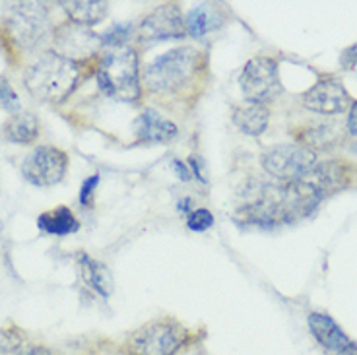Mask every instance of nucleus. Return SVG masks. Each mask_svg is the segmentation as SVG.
<instances>
[{
	"mask_svg": "<svg viewBox=\"0 0 357 355\" xmlns=\"http://www.w3.org/2000/svg\"><path fill=\"white\" fill-rule=\"evenodd\" d=\"M134 29L132 26H125V24H116L113 26L109 31H105L103 36H101V43L107 45L111 49H115V47H125L126 41L132 37Z\"/></svg>",
	"mask_w": 357,
	"mask_h": 355,
	"instance_id": "5701e85b",
	"label": "nucleus"
},
{
	"mask_svg": "<svg viewBox=\"0 0 357 355\" xmlns=\"http://www.w3.org/2000/svg\"><path fill=\"white\" fill-rule=\"evenodd\" d=\"M195 334L178 319L158 317L132 330L125 342L128 355H181L192 346Z\"/></svg>",
	"mask_w": 357,
	"mask_h": 355,
	"instance_id": "20e7f679",
	"label": "nucleus"
},
{
	"mask_svg": "<svg viewBox=\"0 0 357 355\" xmlns=\"http://www.w3.org/2000/svg\"><path fill=\"white\" fill-rule=\"evenodd\" d=\"M346 128L351 136H357V101L351 103L348 109V119H346Z\"/></svg>",
	"mask_w": 357,
	"mask_h": 355,
	"instance_id": "cd10ccee",
	"label": "nucleus"
},
{
	"mask_svg": "<svg viewBox=\"0 0 357 355\" xmlns=\"http://www.w3.org/2000/svg\"><path fill=\"white\" fill-rule=\"evenodd\" d=\"M208 59L197 47L183 45L155 56L140 72L144 88L153 96H183L202 80Z\"/></svg>",
	"mask_w": 357,
	"mask_h": 355,
	"instance_id": "f257e3e1",
	"label": "nucleus"
},
{
	"mask_svg": "<svg viewBox=\"0 0 357 355\" xmlns=\"http://www.w3.org/2000/svg\"><path fill=\"white\" fill-rule=\"evenodd\" d=\"M307 322H309V330H311V334L314 336V340H317L326 352L342 355L346 354L349 347L354 346V342L349 340L348 334L340 328L338 322H334L328 315H324V312H311Z\"/></svg>",
	"mask_w": 357,
	"mask_h": 355,
	"instance_id": "ddd939ff",
	"label": "nucleus"
},
{
	"mask_svg": "<svg viewBox=\"0 0 357 355\" xmlns=\"http://www.w3.org/2000/svg\"><path fill=\"white\" fill-rule=\"evenodd\" d=\"M220 24V16L212 4H200L197 8H192L185 16V26L187 33L192 37L206 36L210 29H214Z\"/></svg>",
	"mask_w": 357,
	"mask_h": 355,
	"instance_id": "412c9836",
	"label": "nucleus"
},
{
	"mask_svg": "<svg viewBox=\"0 0 357 355\" xmlns=\"http://www.w3.org/2000/svg\"><path fill=\"white\" fill-rule=\"evenodd\" d=\"M138 41L142 45H155L169 39H183L187 36V26L177 2L160 4L140 22L136 29Z\"/></svg>",
	"mask_w": 357,
	"mask_h": 355,
	"instance_id": "6e6552de",
	"label": "nucleus"
},
{
	"mask_svg": "<svg viewBox=\"0 0 357 355\" xmlns=\"http://www.w3.org/2000/svg\"><path fill=\"white\" fill-rule=\"evenodd\" d=\"M340 64L346 68V70H357V45L348 47L342 56H340Z\"/></svg>",
	"mask_w": 357,
	"mask_h": 355,
	"instance_id": "bb28decb",
	"label": "nucleus"
},
{
	"mask_svg": "<svg viewBox=\"0 0 357 355\" xmlns=\"http://www.w3.org/2000/svg\"><path fill=\"white\" fill-rule=\"evenodd\" d=\"M303 105L324 116H336L346 113L351 107V98H349L348 89L344 88V84L334 76H324L317 82L311 89H307L303 93Z\"/></svg>",
	"mask_w": 357,
	"mask_h": 355,
	"instance_id": "9d476101",
	"label": "nucleus"
},
{
	"mask_svg": "<svg viewBox=\"0 0 357 355\" xmlns=\"http://www.w3.org/2000/svg\"><path fill=\"white\" fill-rule=\"evenodd\" d=\"M68 169L66 151L54 146H37L22 163V173L26 181L36 187H53L61 183Z\"/></svg>",
	"mask_w": 357,
	"mask_h": 355,
	"instance_id": "1a4fd4ad",
	"label": "nucleus"
},
{
	"mask_svg": "<svg viewBox=\"0 0 357 355\" xmlns=\"http://www.w3.org/2000/svg\"><path fill=\"white\" fill-rule=\"evenodd\" d=\"M351 150H354V153H357V142L354 144V148H351Z\"/></svg>",
	"mask_w": 357,
	"mask_h": 355,
	"instance_id": "7c9ffc66",
	"label": "nucleus"
},
{
	"mask_svg": "<svg viewBox=\"0 0 357 355\" xmlns=\"http://www.w3.org/2000/svg\"><path fill=\"white\" fill-rule=\"evenodd\" d=\"M6 37L24 51H33L51 33L49 14L41 2H14L6 8Z\"/></svg>",
	"mask_w": 357,
	"mask_h": 355,
	"instance_id": "39448f33",
	"label": "nucleus"
},
{
	"mask_svg": "<svg viewBox=\"0 0 357 355\" xmlns=\"http://www.w3.org/2000/svg\"><path fill=\"white\" fill-rule=\"evenodd\" d=\"M173 167H175L177 173H181V181H188V179H190V171H188V167L183 163V161L175 160L173 161Z\"/></svg>",
	"mask_w": 357,
	"mask_h": 355,
	"instance_id": "c85d7f7f",
	"label": "nucleus"
},
{
	"mask_svg": "<svg viewBox=\"0 0 357 355\" xmlns=\"http://www.w3.org/2000/svg\"><path fill=\"white\" fill-rule=\"evenodd\" d=\"M78 262H80V274L84 284L88 285L89 289L99 293L101 297H109L113 292V280H111V274L105 264H101L99 260L91 258L86 252H82Z\"/></svg>",
	"mask_w": 357,
	"mask_h": 355,
	"instance_id": "a211bd4d",
	"label": "nucleus"
},
{
	"mask_svg": "<svg viewBox=\"0 0 357 355\" xmlns=\"http://www.w3.org/2000/svg\"><path fill=\"white\" fill-rule=\"evenodd\" d=\"M0 107L4 111H18L20 109L18 93L14 91V88L10 86V82L4 76H0Z\"/></svg>",
	"mask_w": 357,
	"mask_h": 355,
	"instance_id": "393cba45",
	"label": "nucleus"
},
{
	"mask_svg": "<svg viewBox=\"0 0 357 355\" xmlns=\"http://www.w3.org/2000/svg\"><path fill=\"white\" fill-rule=\"evenodd\" d=\"M311 187H314L319 192H336L349 185L351 181V167L349 163L342 160L317 161V165L305 179Z\"/></svg>",
	"mask_w": 357,
	"mask_h": 355,
	"instance_id": "f8f14e48",
	"label": "nucleus"
},
{
	"mask_svg": "<svg viewBox=\"0 0 357 355\" xmlns=\"http://www.w3.org/2000/svg\"><path fill=\"white\" fill-rule=\"evenodd\" d=\"M231 121L243 134L260 136L270 123V109L262 103H249L247 101L243 105L233 107Z\"/></svg>",
	"mask_w": 357,
	"mask_h": 355,
	"instance_id": "2eb2a0df",
	"label": "nucleus"
},
{
	"mask_svg": "<svg viewBox=\"0 0 357 355\" xmlns=\"http://www.w3.org/2000/svg\"><path fill=\"white\" fill-rule=\"evenodd\" d=\"M54 53L61 56H66L70 61L80 63L82 59L93 56L101 51V36L96 31H91V27L78 26L74 22H66L63 26H59L53 33Z\"/></svg>",
	"mask_w": 357,
	"mask_h": 355,
	"instance_id": "9b49d317",
	"label": "nucleus"
},
{
	"mask_svg": "<svg viewBox=\"0 0 357 355\" xmlns=\"http://www.w3.org/2000/svg\"><path fill=\"white\" fill-rule=\"evenodd\" d=\"M37 227L43 229L45 233H49V235L64 237V235L76 233L80 223L68 206H56L54 210H49V212L41 213L37 218Z\"/></svg>",
	"mask_w": 357,
	"mask_h": 355,
	"instance_id": "6ab92c4d",
	"label": "nucleus"
},
{
	"mask_svg": "<svg viewBox=\"0 0 357 355\" xmlns=\"http://www.w3.org/2000/svg\"><path fill=\"white\" fill-rule=\"evenodd\" d=\"M39 119L29 111H18L14 115L6 119V123L2 126L4 138L12 144H31L36 142L39 136Z\"/></svg>",
	"mask_w": 357,
	"mask_h": 355,
	"instance_id": "f3484780",
	"label": "nucleus"
},
{
	"mask_svg": "<svg viewBox=\"0 0 357 355\" xmlns=\"http://www.w3.org/2000/svg\"><path fill=\"white\" fill-rule=\"evenodd\" d=\"M260 163L268 175L280 183H297L305 181L317 165V151L301 144H278L262 153Z\"/></svg>",
	"mask_w": 357,
	"mask_h": 355,
	"instance_id": "423d86ee",
	"label": "nucleus"
},
{
	"mask_svg": "<svg viewBox=\"0 0 357 355\" xmlns=\"http://www.w3.org/2000/svg\"><path fill=\"white\" fill-rule=\"evenodd\" d=\"M82 63L47 51L27 66L26 88L33 98L47 103H61L76 89L82 76Z\"/></svg>",
	"mask_w": 357,
	"mask_h": 355,
	"instance_id": "f03ea898",
	"label": "nucleus"
},
{
	"mask_svg": "<svg viewBox=\"0 0 357 355\" xmlns=\"http://www.w3.org/2000/svg\"><path fill=\"white\" fill-rule=\"evenodd\" d=\"M98 86L101 93L109 98L138 103V99L142 98V78L138 68V53L134 47H115L101 54Z\"/></svg>",
	"mask_w": 357,
	"mask_h": 355,
	"instance_id": "7ed1b4c3",
	"label": "nucleus"
},
{
	"mask_svg": "<svg viewBox=\"0 0 357 355\" xmlns=\"http://www.w3.org/2000/svg\"><path fill=\"white\" fill-rule=\"evenodd\" d=\"M99 185V175H91L84 181V185H82V190H80V202L84 206H91V198H93V190L96 187Z\"/></svg>",
	"mask_w": 357,
	"mask_h": 355,
	"instance_id": "a878e982",
	"label": "nucleus"
},
{
	"mask_svg": "<svg viewBox=\"0 0 357 355\" xmlns=\"http://www.w3.org/2000/svg\"><path fill=\"white\" fill-rule=\"evenodd\" d=\"M187 225L188 229L192 231L210 229L214 225V216H212L210 210H206V208H198V210H192V212L188 213Z\"/></svg>",
	"mask_w": 357,
	"mask_h": 355,
	"instance_id": "b1692460",
	"label": "nucleus"
},
{
	"mask_svg": "<svg viewBox=\"0 0 357 355\" xmlns=\"http://www.w3.org/2000/svg\"><path fill=\"white\" fill-rule=\"evenodd\" d=\"M0 231H2V223H0Z\"/></svg>",
	"mask_w": 357,
	"mask_h": 355,
	"instance_id": "473e14b6",
	"label": "nucleus"
},
{
	"mask_svg": "<svg viewBox=\"0 0 357 355\" xmlns=\"http://www.w3.org/2000/svg\"><path fill=\"white\" fill-rule=\"evenodd\" d=\"M63 8L66 10L68 18L78 26L91 27L105 20L109 12L107 2H98V0H72L63 2Z\"/></svg>",
	"mask_w": 357,
	"mask_h": 355,
	"instance_id": "aec40b11",
	"label": "nucleus"
},
{
	"mask_svg": "<svg viewBox=\"0 0 357 355\" xmlns=\"http://www.w3.org/2000/svg\"><path fill=\"white\" fill-rule=\"evenodd\" d=\"M185 355H198V354H185Z\"/></svg>",
	"mask_w": 357,
	"mask_h": 355,
	"instance_id": "2f4dec72",
	"label": "nucleus"
},
{
	"mask_svg": "<svg viewBox=\"0 0 357 355\" xmlns=\"http://www.w3.org/2000/svg\"><path fill=\"white\" fill-rule=\"evenodd\" d=\"M136 134L140 144H165L177 136L178 128L175 123L163 119L158 111L146 109L136 121Z\"/></svg>",
	"mask_w": 357,
	"mask_h": 355,
	"instance_id": "4468645a",
	"label": "nucleus"
},
{
	"mask_svg": "<svg viewBox=\"0 0 357 355\" xmlns=\"http://www.w3.org/2000/svg\"><path fill=\"white\" fill-rule=\"evenodd\" d=\"M0 355H54L49 347L26 342L18 332L0 334Z\"/></svg>",
	"mask_w": 357,
	"mask_h": 355,
	"instance_id": "4be33fe9",
	"label": "nucleus"
},
{
	"mask_svg": "<svg viewBox=\"0 0 357 355\" xmlns=\"http://www.w3.org/2000/svg\"><path fill=\"white\" fill-rule=\"evenodd\" d=\"M239 88L243 98L249 103H262L266 105L270 99H274L282 91L278 61L272 56H252L245 64L239 76Z\"/></svg>",
	"mask_w": 357,
	"mask_h": 355,
	"instance_id": "0eeeda50",
	"label": "nucleus"
},
{
	"mask_svg": "<svg viewBox=\"0 0 357 355\" xmlns=\"http://www.w3.org/2000/svg\"><path fill=\"white\" fill-rule=\"evenodd\" d=\"M342 355H357V346L356 344H354V346L349 347L348 352H346V354H342Z\"/></svg>",
	"mask_w": 357,
	"mask_h": 355,
	"instance_id": "c756f323",
	"label": "nucleus"
},
{
	"mask_svg": "<svg viewBox=\"0 0 357 355\" xmlns=\"http://www.w3.org/2000/svg\"><path fill=\"white\" fill-rule=\"evenodd\" d=\"M342 130L336 123H326V121H314L305 126L303 133L299 134L301 146L314 150H331L336 148V144L342 142Z\"/></svg>",
	"mask_w": 357,
	"mask_h": 355,
	"instance_id": "dca6fc26",
	"label": "nucleus"
}]
</instances>
